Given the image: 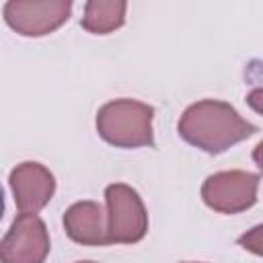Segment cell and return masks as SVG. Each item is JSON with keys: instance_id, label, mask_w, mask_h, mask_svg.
<instances>
[{"instance_id": "cell-1", "label": "cell", "mask_w": 263, "mask_h": 263, "mask_svg": "<svg viewBox=\"0 0 263 263\" xmlns=\"http://www.w3.org/2000/svg\"><path fill=\"white\" fill-rule=\"evenodd\" d=\"M177 129L187 144L201 148L208 154H220L259 132V127L242 119L230 103L214 99L187 107Z\"/></svg>"}, {"instance_id": "cell-2", "label": "cell", "mask_w": 263, "mask_h": 263, "mask_svg": "<svg viewBox=\"0 0 263 263\" xmlns=\"http://www.w3.org/2000/svg\"><path fill=\"white\" fill-rule=\"evenodd\" d=\"M154 107L136 99H115L97 111L99 136L117 148L154 146Z\"/></svg>"}, {"instance_id": "cell-3", "label": "cell", "mask_w": 263, "mask_h": 263, "mask_svg": "<svg viewBox=\"0 0 263 263\" xmlns=\"http://www.w3.org/2000/svg\"><path fill=\"white\" fill-rule=\"evenodd\" d=\"M105 201L109 245H134L146 236L148 214L136 189L123 183H113L105 189Z\"/></svg>"}, {"instance_id": "cell-4", "label": "cell", "mask_w": 263, "mask_h": 263, "mask_svg": "<svg viewBox=\"0 0 263 263\" xmlns=\"http://www.w3.org/2000/svg\"><path fill=\"white\" fill-rule=\"evenodd\" d=\"M259 175L247 171H222L210 175L201 185L205 205L220 214H238L257 201Z\"/></svg>"}, {"instance_id": "cell-5", "label": "cell", "mask_w": 263, "mask_h": 263, "mask_svg": "<svg viewBox=\"0 0 263 263\" xmlns=\"http://www.w3.org/2000/svg\"><path fill=\"white\" fill-rule=\"evenodd\" d=\"M49 253V234L35 214H18L0 240V263H43Z\"/></svg>"}, {"instance_id": "cell-6", "label": "cell", "mask_w": 263, "mask_h": 263, "mask_svg": "<svg viewBox=\"0 0 263 263\" xmlns=\"http://www.w3.org/2000/svg\"><path fill=\"white\" fill-rule=\"evenodd\" d=\"M72 10V2H21L10 0L4 4V21L16 33L27 37L47 35L58 29Z\"/></svg>"}, {"instance_id": "cell-7", "label": "cell", "mask_w": 263, "mask_h": 263, "mask_svg": "<svg viewBox=\"0 0 263 263\" xmlns=\"http://www.w3.org/2000/svg\"><path fill=\"white\" fill-rule=\"evenodd\" d=\"M10 189L21 214H37L55 191V179L39 162H23L10 171Z\"/></svg>"}, {"instance_id": "cell-8", "label": "cell", "mask_w": 263, "mask_h": 263, "mask_svg": "<svg viewBox=\"0 0 263 263\" xmlns=\"http://www.w3.org/2000/svg\"><path fill=\"white\" fill-rule=\"evenodd\" d=\"M66 234L86 247H103L107 242V214L97 201H76L64 212Z\"/></svg>"}, {"instance_id": "cell-9", "label": "cell", "mask_w": 263, "mask_h": 263, "mask_svg": "<svg viewBox=\"0 0 263 263\" xmlns=\"http://www.w3.org/2000/svg\"><path fill=\"white\" fill-rule=\"evenodd\" d=\"M125 8H127V4L121 2V0H115V2H101V0L86 2L84 16H82L80 25L86 31L95 33V35H105V33L123 25Z\"/></svg>"}, {"instance_id": "cell-10", "label": "cell", "mask_w": 263, "mask_h": 263, "mask_svg": "<svg viewBox=\"0 0 263 263\" xmlns=\"http://www.w3.org/2000/svg\"><path fill=\"white\" fill-rule=\"evenodd\" d=\"M259 234H261V226H255L249 234L240 236V238H238V242H240L245 249L249 247L253 253H257V255H259V253H261V249H259V247H261V242H259Z\"/></svg>"}, {"instance_id": "cell-11", "label": "cell", "mask_w": 263, "mask_h": 263, "mask_svg": "<svg viewBox=\"0 0 263 263\" xmlns=\"http://www.w3.org/2000/svg\"><path fill=\"white\" fill-rule=\"evenodd\" d=\"M2 214H4V191L0 187V220H2Z\"/></svg>"}, {"instance_id": "cell-12", "label": "cell", "mask_w": 263, "mask_h": 263, "mask_svg": "<svg viewBox=\"0 0 263 263\" xmlns=\"http://www.w3.org/2000/svg\"><path fill=\"white\" fill-rule=\"evenodd\" d=\"M78 263H95V261H78Z\"/></svg>"}, {"instance_id": "cell-13", "label": "cell", "mask_w": 263, "mask_h": 263, "mask_svg": "<svg viewBox=\"0 0 263 263\" xmlns=\"http://www.w3.org/2000/svg\"><path fill=\"white\" fill-rule=\"evenodd\" d=\"M183 263H195V261H183Z\"/></svg>"}]
</instances>
